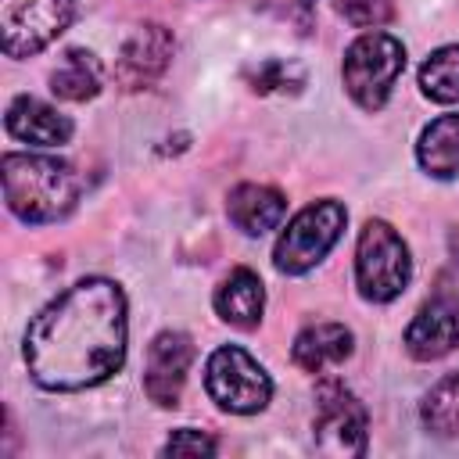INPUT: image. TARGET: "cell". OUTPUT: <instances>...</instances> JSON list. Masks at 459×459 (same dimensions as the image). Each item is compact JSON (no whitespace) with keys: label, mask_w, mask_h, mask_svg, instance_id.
<instances>
[{"label":"cell","mask_w":459,"mask_h":459,"mask_svg":"<svg viewBox=\"0 0 459 459\" xmlns=\"http://www.w3.org/2000/svg\"><path fill=\"white\" fill-rule=\"evenodd\" d=\"M79 172L50 154H4V201L22 222H57L79 204Z\"/></svg>","instance_id":"obj_2"},{"label":"cell","mask_w":459,"mask_h":459,"mask_svg":"<svg viewBox=\"0 0 459 459\" xmlns=\"http://www.w3.org/2000/svg\"><path fill=\"white\" fill-rule=\"evenodd\" d=\"M75 18V0H0V43L7 57H32Z\"/></svg>","instance_id":"obj_7"},{"label":"cell","mask_w":459,"mask_h":459,"mask_svg":"<svg viewBox=\"0 0 459 459\" xmlns=\"http://www.w3.org/2000/svg\"><path fill=\"white\" fill-rule=\"evenodd\" d=\"M312 430H316V448L326 455L348 459L366 452V409L341 380H323L316 387Z\"/></svg>","instance_id":"obj_8"},{"label":"cell","mask_w":459,"mask_h":459,"mask_svg":"<svg viewBox=\"0 0 459 459\" xmlns=\"http://www.w3.org/2000/svg\"><path fill=\"white\" fill-rule=\"evenodd\" d=\"M169 57H172V32L165 25L147 22L126 39L115 61V79L122 90H143L165 72Z\"/></svg>","instance_id":"obj_11"},{"label":"cell","mask_w":459,"mask_h":459,"mask_svg":"<svg viewBox=\"0 0 459 459\" xmlns=\"http://www.w3.org/2000/svg\"><path fill=\"white\" fill-rule=\"evenodd\" d=\"M215 312L237 330H255L265 312V287L251 269H233L215 290Z\"/></svg>","instance_id":"obj_14"},{"label":"cell","mask_w":459,"mask_h":459,"mask_svg":"<svg viewBox=\"0 0 459 459\" xmlns=\"http://www.w3.org/2000/svg\"><path fill=\"white\" fill-rule=\"evenodd\" d=\"M416 158H420L423 172H430V176H437V179L459 176V111L434 118V122L420 133Z\"/></svg>","instance_id":"obj_16"},{"label":"cell","mask_w":459,"mask_h":459,"mask_svg":"<svg viewBox=\"0 0 459 459\" xmlns=\"http://www.w3.org/2000/svg\"><path fill=\"white\" fill-rule=\"evenodd\" d=\"M423 423L441 437H459V373H448L423 398Z\"/></svg>","instance_id":"obj_19"},{"label":"cell","mask_w":459,"mask_h":459,"mask_svg":"<svg viewBox=\"0 0 459 459\" xmlns=\"http://www.w3.org/2000/svg\"><path fill=\"white\" fill-rule=\"evenodd\" d=\"M337 11L355 29H377V25H387L394 18L391 0H337Z\"/></svg>","instance_id":"obj_21"},{"label":"cell","mask_w":459,"mask_h":459,"mask_svg":"<svg viewBox=\"0 0 459 459\" xmlns=\"http://www.w3.org/2000/svg\"><path fill=\"white\" fill-rule=\"evenodd\" d=\"M420 90L437 104L459 100V43L434 50L420 68Z\"/></svg>","instance_id":"obj_18"},{"label":"cell","mask_w":459,"mask_h":459,"mask_svg":"<svg viewBox=\"0 0 459 459\" xmlns=\"http://www.w3.org/2000/svg\"><path fill=\"white\" fill-rule=\"evenodd\" d=\"M351 330L341 326V323H316V326H305L298 337H294V362L305 369V373H323L337 362H344L351 355Z\"/></svg>","instance_id":"obj_15"},{"label":"cell","mask_w":459,"mask_h":459,"mask_svg":"<svg viewBox=\"0 0 459 459\" xmlns=\"http://www.w3.org/2000/svg\"><path fill=\"white\" fill-rule=\"evenodd\" d=\"M4 126L14 140L36 143V147H57V143H68V136H72V122L57 108H50L47 100L29 97V93H22L7 104Z\"/></svg>","instance_id":"obj_12"},{"label":"cell","mask_w":459,"mask_h":459,"mask_svg":"<svg viewBox=\"0 0 459 459\" xmlns=\"http://www.w3.org/2000/svg\"><path fill=\"white\" fill-rule=\"evenodd\" d=\"M247 82H251V90H258V93H294L301 82H305V72L294 65V61H280V57H273V61H262L258 68H251L247 72Z\"/></svg>","instance_id":"obj_20"},{"label":"cell","mask_w":459,"mask_h":459,"mask_svg":"<svg viewBox=\"0 0 459 459\" xmlns=\"http://www.w3.org/2000/svg\"><path fill=\"white\" fill-rule=\"evenodd\" d=\"M230 222L247 233V237H262L265 230H276L287 215V201L280 190L273 186H262V183H240L233 194H230Z\"/></svg>","instance_id":"obj_13"},{"label":"cell","mask_w":459,"mask_h":459,"mask_svg":"<svg viewBox=\"0 0 459 459\" xmlns=\"http://www.w3.org/2000/svg\"><path fill=\"white\" fill-rule=\"evenodd\" d=\"M126 362V294L86 276L54 298L25 330V366L47 391H86Z\"/></svg>","instance_id":"obj_1"},{"label":"cell","mask_w":459,"mask_h":459,"mask_svg":"<svg viewBox=\"0 0 459 459\" xmlns=\"http://www.w3.org/2000/svg\"><path fill=\"white\" fill-rule=\"evenodd\" d=\"M355 280H359V294L366 301H377V305L394 301L412 280L409 247L384 219H369L359 233Z\"/></svg>","instance_id":"obj_4"},{"label":"cell","mask_w":459,"mask_h":459,"mask_svg":"<svg viewBox=\"0 0 459 459\" xmlns=\"http://www.w3.org/2000/svg\"><path fill=\"white\" fill-rule=\"evenodd\" d=\"M405 68V47L402 39H394L391 32L369 29L362 32L348 50H344V65H341V79L344 90L351 93V100L366 111H380L398 82Z\"/></svg>","instance_id":"obj_3"},{"label":"cell","mask_w":459,"mask_h":459,"mask_svg":"<svg viewBox=\"0 0 459 459\" xmlns=\"http://www.w3.org/2000/svg\"><path fill=\"white\" fill-rule=\"evenodd\" d=\"M100 79H104L100 61H97L90 50L72 47V50H65V57L57 61V68L50 72V90H54L61 100H75V104H79V100L97 97Z\"/></svg>","instance_id":"obj_17"},{"label":"cell","mask_w":459,"mask_h":459,"mask_svg":"<svg viewBox=\"0 0 459 459\" xmlns=\"http://www.w3.org/2000/svg\"><path fill=\"white\" fill-rule=\"evenodd\" d=\"M161 452H165V455H215V441H212L208 434H201V430L183 427V430H176V434L165 441Z\"/></svg>","instance_id":"obj_22"},{"label":"cell","mask_w":459,"mask_h":459,"mask_svg":"<svg viewBox=\"0 0 459 459\" xmlns=\"http://www.w3.org/2000/svg\"><path fill=\"white\" fill-rule=\"evenodd\" d=\"M344 219H348V212H344L341 201H316V204L301 208L287 222V230L280 233V240L273 247V265L287 276L308 273L337 244V237L344 230Z\"/></svg>","instance_id":"obj_5"},{"label":"cell","mask_w":459,"mask_h":459,"mask_svg":"<svg viewBox=\"0 0 459 459\" xmlns=\"http://www.w3.org/2000/svg\"><path fill=\"white\" fill-rule=\"evenodd\" d=\"M459 344V294L441 280L405 326V348L420 362L445 359Z\"/></svg>","instance_id":"obj_9"},{"label":"cell","mask_w":459,"mask_h":459,"mask_svg":"<svg viewBox=\"0 0 459 459\" xmlns=\"http://www.w3.org/2000/svg\"><path fill=\"white\" fill-rule=\"evenodd\" d=\"M194 362V341L179 330H165L151 341L147 348V366H143V391L154 405H176L186 384Z\"/></svg>","instance_id":"obj_10"},{"label":"cell","mask_w":459,"mask_h":459,"mask_svg":"<svg viewBox=\"0 0 459 459\" xmlns=\"http://www.w3.org/2000/svg\"><path fill=\"white\" fill-rule=\"evenodd\" d=\"M204 387L212 394V402L226 412H237V416H251V412H262L273 398V380L269 373L237 344H226V348H215L208 355V366H204Z\"/></svg>","instance_id":"obj_6"}]
</instances>
